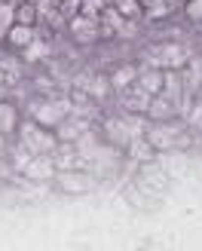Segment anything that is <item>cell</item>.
Segmentation results:
<instances>
[{
  "label": "cell",
  "instance_id": "cb8c5ba5",
  "mask_svg": "<svg viewBox=\"0 0 202 251\" xmlns=\"http://www.w3.org/2000/svg\"><path fill=\"white\" fill-rule=\"evenodd\" d=\"M31 159H34V150H28L22 141L12 147V169H16V172H25V166H28Z\"/></svg>",
  "mask_w": 202,
  "mask_h": 251
},
{
  "label": "cell",
  "instance_id": "44dd1931",
  "mask_svg": "<svg viewBox=\"0 0 202 251\" xmlns=\"http://www.w3.org/2000/svg\"><path fill=\"white\" fill-rule=\"evenodd\" d=\"M0 71L6 77V86H16L22 80V61H16L12 55H0Z\"/></svg>",
  "mask_w": 202,
  "mask_h": 251
},
{
  "label": "cell",
  "instance_id": "7402d4cb",
  "mask_svg": "<svg viewBox=\"0 0 202 251\" xmlns=\"http://www.w3.org/2000/svg\"><path fill=\"white\" fill-rule=\"evenodd\" d=\"M37 6H34V0H22V3L16 6V22L19 25H37Z\"/></svg>",
  "mask_w": 202,
  "mask_h": 251
},
{
  "label": "cell",
  "instance_id": "277c9868",
  "mask_svg": "<svg viewBox=\"0 0 202 251\" xmlns=\"http://www.w3.org/2000/svg\"><path fill=\"white\" fill-rule=\"evenodd\" d=\"M55 184L65 193H89L95 190V175L92 172H80V169H68V172H55Z\"/></svg>",
  "mask_w": 202,
  "mask_h": 251
},
{
  "label": "cell",
  "instance_id": "9a60e30c",
  "mask_svg": "<svg viewBox=\"0 0 202 251\" xmlns=\"http://www.w3.org/2000/svg\"><path fill=\"white\" fill-rule=\"evenodd\" d=\"M147 117H150V120H175V117H178V104H175V101H169V98L159 92V95H153V98H150Z\"/></svg>",
  "mask_w": 202,
  "mask_h": 251
},
{
  "label": "cell",
  "instance_id": "7a4b0ae2",
  "mask_svg": "<svg viewBox=\"0 0 202 251\" xmlns=\"http://www.w3.org/2000/svg\"><path fill=\"white\" fill-rule=\"evenodd\" d=\"M19 141L34 150V153H52L58 147V138L55 132H49L46 126H40L37 120H28V123H19Z\"/></svg>",
  "mask_w": 202,
  "mask_h": 251
},
{
  "label": "cell",
  "instance_id": "9c48e42d",
  "mask_svg": "<svg viewBox=\"0 0 202 251\" xmlns=\"http://www.w3.org/2000/svg\"><path fill=\"white\" fill-rule=\"evenodd\" d=\"M104 138H107V144H113V147H126L132 141V129H129V123H126L123 114L104 120Z\"/></svg>",
  "mask_w": 202,
  "mask_h": 251
},
{
  "label": "cell",
  "instance_id": "d4e9b609",
  "mask_svg": "<svg viewBox=\"0 0 202 251\" xmlns=\"http://www.w3.org/2000/svg\"><path fill=\"white\" fill-rule=\"evenodd\" d=\"M184 123H187V129H202V98L199 95L193 98L190 110L184 114Z\"/></svg>",
  "mask_w": 202,
  "mask_h": 251
},
{
  "label": "cell",
  "instance_id": "2e32d148",
  "mask_svg": "<svg viewBox=\"0 0 202 251\" xmlns=\"http://www.w3.org/2000/svg\"><path fill=\"white\" fill-rule=\"evenodd\" d=\"M162 95H166L169 101L181 104V98H184V83H181V71H162Z\"/></svg>",
  "mask_w": 202,
  "mask_h": 251
},
{
  "label": "cell",
  "instance_id": "7c38bea8",
  "mask_svg": "<svg viewBox=\"0 0 202 251\" xmlns=\"http://www.w3.org/2000/svg\"><path fill=\"white\" fill-rule=\"evenodd\" d=\"M71 114L86 117V120H98L101 107H98V101H95V98H92L89 92H83V89H74V92H71Z\"/></svg>",
  "mask_w": 202,
  "mask_h": 251
},
{
  "label": "cell",
  "instance_id": "30bf717a",
  "mask_svg": "<svg viewBox=\"0 0 202 251\" xmlns=\"http://www.w3.org/2000/svg\"><path fill=\"white\" fill-rule=\"evenodd\" d=\"M52 159H55V169H58V172L83 169V159H80L77 144H74V141H58V147L52 150Z\"/></svg>",
  "mask_w": 202,
  "mask_h": 251
},
{
  "label": "cell",
  "instance_id": "8992f818",
  "mask_svg": "<svg viewBox=\"0 0 202 251\" xmlns=\"http://www.w3.org/2000/svg\"><path fill=\"white\" fill-rule=\"evenodd\" d=\"M68 28H71V37L77 43H95L98 40V19H89V16H83V12L68 19Z\"/></svg>",
  "mask_w": 202,
  "mask_h": 251
},
{
  "label": "cell",
  "instance_id": "5bb4252c",
  "mask_svg": "<svg viewBox=\"0 0 202 251\" xmlns=\"http://www.w3.org/2000/svg\"><path fill=\"white\" fill-rule=\"evenodd\" d=\"M46 55H52V43H49L43 34H37L34 40H31L28 46L22 49V61H25V65H34V61H43Z\"/></svg>",
  "mask_w": 202,
  "mask_h": 251
},
{
  "label": "cell",
  "instance_id": "484cf974",
  "mask_svg": "<svg viewBox=\"0 0 202 251\" xmlns=\"http://www.w3.org/2000/svg\"><path fill=\"white\" fill-rule=\"evenodd\" d=\"M187 16H190V19H202V0H190V3H187Z\"/></svg>",
  "mask_w": 202,
  "mask_h": 251
},
{
  "label": "cell",
  "instance_id": "603a6c76",
  "mask_svg": "<svg viewBox=\"0 0 202 251\" xmlns=\"http://www.w3.org/2000/svg\"><path fill=\"white\" fill-rule=\"evenodd\" d=\"M113 6H117L126 19H141L144 16V3L141 0H110Z\"/></svg>",
  "mask_w": 202,
  "mask_h": 251
},
{
  "label": "cell",
  "instance_id": "ffe728a7",
  "mask_svg": "<svg viewBox=\"0 0 202 251\" xmlns=\"http://www.w3.org/2000/svg\"><path fill=\"white\" fill-rule=\"evenodd\" d=\"M19 129V114L9 101H0V135H9Z\"/></svg>",
  "mask_w": 202,
  "mask_h": 251
},
{
  "label": "cell",
  "instance_id": "e0dca14e",
  "mask_svg": "<svg viewBox=\"0 0 202 251\" xmlns=\"http://www.w3.org/2000/svg\"><path fill=\"white\" fill-rule=\"evenodd\" d=\"M126 150H129V156H132V159H138V162H153V159H156V147L150 144L144 135L132 138V141L126 144Z\"/></svg>",
  "mask_w": 202,
  "mask_h": 251
},
{
  "label": "cell",
  "instance_id": "ac0fdd59",
  "mask_svg": "<svg viewBox=\"0 0 202 251\" xmlns=\"http://www.w3.org/2000/svg\"><path fill=\"white\" fill-rule=\"evenodd\" d=\"M107 77H110L113 92H123V89H129V86H135V80H138V68H135V65H120L113 74H107Z\"/></svg>",
  "mask_w": 202,
  "mask_h": 251
},
{
  "label": "cell",
  "instance_id": "6da1fadb",
  "mask_svg": "<svg viewBox=\"0 0 202 251\" xmlns=\"http://www.w3.org/2000/svg\"><path fill=\"white\" fill-rule=\"evenodd\" d=\"M71 114V98H37V101H31V120H37L40 126H46V129H55V126L61 123Z\"/></svg>",
  "mask_w": 202,
  "mask_h": 251
},
{
  "label": "cell",
  "instance_id": "ba28073f",
  "mask_svg": "<svg viewBox=\"0 0 202 251\" xmlns=\"http://www.w3.org/2000/svg\"><path fill=\"white\" fill-rule=\"evenodd\" d=\"M181 83H184V95H199L202 92V58L190 55L187 65L181 68Z\"/></svg>",
  "mask_w": 202,
  "mask_h": 251
},
{
  "label": "cell",
  "instance_id": "8fae6325",
  "mask_svg": "<svg viewBox=\"0 0 202 251\" xmlns=\"http://www.w3.org/2000/svg\"><path fill=\"white\" fill-rule=\"evenodd\" d=\"M150 98H153V95L141 92L138 86H129V89H123V92H120V107H123V110H129V114H144V117H147Z\"/></svg>",
  "mask_w": 202,
  "mask_h": 251
},
{
  "label": "cell",
  "instance_id": "3957f363",
  "mask_svg": "<svg viewBox=\"0 0 202 251\" xmlns=\"http://www.w3.org/2000/svg\"><path fill=\"white\" fill-rule=\"evenodd\" d=\"M184 132V126L172 123V120H153V126H147L144 138L150 144H153L156 150H172L175 144H178V138Z\"/></svg>",
  "mask_w": 202,
  "mask_h": 251
},
{
  "label": "cell",
  "instance_id": "5b68a950",
  "mask_svg": "<svg viewBox=\"0 0 202 251\" xmlns=\"http://www.w3.org/2000/svg\"><path fill=\"white\" fill-rule=\"evenodd\" d=\"M55 159H52V153H34V159L25 166V178L28 181H52L55 178Z\"/></svg>",
  "mask_w": 202,
  "mask_h": 251
},
{
  "label": "cell",
  "instance_id": "83f0119b",
  "mask_svg": "<svg viewBox=\"0 0 202 251\" xmlns=\"http://www.w3.org/2000/svg\"><path fill=\"white\" fill-rule=\"evenodd\" d=\"M141 3H150V0H141Z\"/></svg>",
  "mask_w": 202,
  "mask_h": 251
},
{
  "label": "cell",
  "instance_id": "4fadbf2b",
  "mask_svg": "<svg viewBox=\"0 0 202 251\" xmlns=\"http://www.w3.org/2000/svg\"><path fill=\"white\" fill-rule=\"evenodd\" d=\"M135 86L147 95H159L162 92V68H138Z\"/></svg>",
  "mask_w": 202,
  "mask_h": 251
},
{
  "label": "cell",
  "instance_id": "4316f807",
  "mask_svg": "<svg viewBox=\"0 0 202 251\" xmlns=\"http://www.w3.org/2000/svg\"><path fill=\"white\" fill-rule=\"evenodd\" d=\"M0 86H6V77H3V71H0Z\"/></svg>",
  "mask_w": 202,
  "mask_h": 251
},
{
  "label": "cell",
  "instance_id": "52a82bcc",
  "mask_svg": "<svg viewBox=\"0 0 202 251\" xmlns=\"http://www.w3.org/2000/svg\"><path fill=\"white\" fill-rule=\"evenodd\" d=\"M86 129H92V120L77 117V114H68L65 120L55 126V138H58V141H77Z\"/></svg>",
  "mask_w": 202,
  "mask_h": 251
},
{
  "label": "cell",
  "instance_id": "d6986e66",
  "mask_svg": "<svg viewBox=\"0 0 202 251\" xmlns=\"http://www.w3.org/2000/svg\"><path fill=\"white\" fill-rule=\"evenodd\" d=\"M34 37H37V25H12V28H9V34H6V40L12 43V46H19V49H25V46H28L31 40H34Z\"/></svg>",
  "mask_w": 202,
  "mask_h": 251
}]
</instances>
